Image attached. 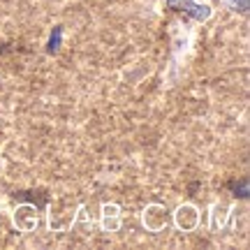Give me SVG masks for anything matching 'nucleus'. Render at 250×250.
Segmentation results:
<instances>
[{"mask_svg":"<svg viewBox=\"0 0 250 250\" xmlns=\"http://www.w3.org/2000/svg\"><path fill=\"white\" fill-rule=\"evenodd\" d=\"M188 14L192 19H197V21H206L208 14H211V9H208V5H195V2H192V5L188 7Z\"/></svg>","mask_w":250,"mask_h":250,"instance_id":"1","label":"nucleus"},{"mask_svg":"<svg viewBox=\"0 0 250 250\" xmlns=\"http://www.w3.org/2000/svg\"><path fill=\"white\" fill-rule=\"evenodd\" d=\"M61 35H62L61 28H54L51 40H49V51H58V46H61Z\"/></svg>","mask_w":250,"mask_h":250,"instance_id":"2","label":"nucleus"},{"mask_svg":"<svg viewBox=\"0 0 250 250\" xmlns=\"http://www.w3.org/2000/svg\"><path fill=\"white\" fill-rule=\"evenodd\" d=\"M167 5H169V9H186L192 5V0H167Z\"/></svg>","mask_w":250,"mask_h":250,"instance_id":"3","label":"nucleus"}]
</instances>
